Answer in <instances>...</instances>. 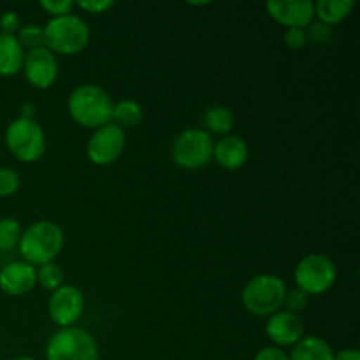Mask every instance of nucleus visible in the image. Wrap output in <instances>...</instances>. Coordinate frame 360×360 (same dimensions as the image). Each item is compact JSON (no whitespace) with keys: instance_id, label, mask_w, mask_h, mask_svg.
<instances>
[{"instance_id":"obj_21","label":"nucleus","mask_w":360,"mask_h":360,"mask_svg":"<svg viewBox=\"0 0 360 360\" xmlns=\"http://www.w3.org/2000/svg\"><path fill=\"white\" fill-rule=\"evenodd\" d=\"M35 269H37V283L41 285L44 290L55 292L58 290L62 285H65V273H63L60 264L48 262L35 267Z\"/></svg>"},{"instance_id":"obj_11","label":"nucleus","mask_w":360,"mask_h":360,"mask_svg":"<svg viewBox=\"0 0 360 360\" xmlns=\"http://www.w3.org/2000/svg\"><path fill=\"white\" fill-rule=\"evenodd\" d=\"M25 79L37 90H48L58 79V60L48 48H37L25 53Z\"/></svg>"},{"instance_id":"obj_4","label":"nucleus","mask_w":360,"mask_h":360,"mask_svg":"<svg viewBox=\"0 0 360 360\" xmlns=\"http://www.w3.org/2000/svg\"><path fill=\"white\" fill-rule=\"evenodd\" d=\"M287 285L276 274H257L243 287V308L255 316H271L283 309Z\"/></svg>"},{"instance_id":"obj_20","label":"nucleus","mask_w":360,"mask_h":360,"mask_svg":"<svg viewBox=\"0 0 360 360\" xmlns=\"http://www.w3.org/2000/svg\"><path fill=\"white\" fill-rule=\"evenodd\" d=\"M204 123L210 134H218L221 137L229 136L234 127V112L227 105H213L204 115Z\"/></svg>"},{"instance_id":"obj_1","label":"nucleus","mask_w":360,"mask_h":360,"mask_svg":"<svg viewBox=\"0 0 360 360\" xmlns=\"http://www.w3.org/2000/svg\"><path fill=\"white\" fill-rule=\"evenodd\" d=\"M112 98L98 84L84 83L74 88L67 98V109L74 122L84 129H101L111 123Z\"/></svg>"},{"instance_id":"obj_17","label":"nucleus","mask_w":360,"mask_h":360,"mask_svg":"<svg viewBox=\"0 0 360 360\" xmlns=\"http://www.w3.org/2000/svg\"><path fill=\"white\" fill-rule=\"evenodd\" d=\"M334 354L329 343L319 336H304L292 347L288 357L290 360H334Z\"/></svg>"},{"instance_id":"obj_13","label":"nucleus","mask_w":360,"mask_h":360,"mask_svg":"<svg viewBox=\"0 0 360 360\" xmlns=\"http://www.w3.org/2000/svg\"><path fill=\"white\" fill-rule=\"evenodd\" d=\"M266 9L276 23L287 28H306L315 18V2L311 0H271Z\"/></svg>"},{"instance_id":"obj_2","label":"nucleus","mask_w":360,"mask_h":360,"mask_svg":"<svg viewBox=\"0 0 360 360\" xmlns=\"http://www.w3.org/2000/svg\"><path fill=\"white\" fill-rule=\"evenodd\" d=\"M65 245V234L62 227L51 220H39L28 225L21 232L20 248L21 257L30 266L39 267L42 264L55 262Z\"/></svg>"},{"instance_id":"obj_14","label":"nucleus","mask_w":360,"mask_h":360,"mask_svg":"<svg viewBox=\"0 0 360 360\" xmlns=\"http://www.w3.org/2000/svg\"><path fill=\"white\" fill-rule=\"evenodd\" d=\"M37 285V269L25 260H14L0 267V290L11 297H21Z\"/></svg>"},{"instance_id":"obj_24","label":"nucleus","mask_w":360,"mask_h":360,"mask_svg":"<svg viewBox=\"0 0 360 360\" xmlns=\"http://www.w3.org/2000/svg\"><path fill=\"white\" fill-rule=\"evenodd\" d=\"M21 176L11 167H0V199L13 197L20 190Z\"/></svg>"},{"instance_id":"obj_30","label":"nucleus","mask_w":360,"mask_h":360,"mask_svg":"<svg viewBox=\"0 0 360 360\" xmlns=\"http://www.w3.org/2000/svg\"><path fill=\"white\" fill-rule=\"evenodd\" d=\"M253 360H290L288 357V352H285L283 348H278L269 345V347L260 348L255 354V359Z\"/></svg>"},{"instance_id":"obj_26","label":"nucleus","mask_w":360,"mask_h":360,"mask_svg":"<svg viewBox=\"0 0 360 360\" xmlns=\"http://www.w3.org/2000/svg\"><path fill=\"white\" fill-rule=\"evenodd\" d=\"M39 6H41L42 11L51 14V18L72 14V9L76 7L72 0H42V2H39Z\"/></svg>"},{"instance_id":"obj_29","label":"nucleus","mask_w":360,"mask_h":360,"mask_svg":"<svg viewBox=\"0 0 360 360\" xmlns=\"http://www.w3.org/2000/svg\"><path fill=\"white\" fill-rule=\"evenodd\" d=\"M21 27V18L16 11H6L0 16V32L7 35H16Z\"/></svg>"},{"instance_id":"obj_12","label":"nucleus","mask_w":360,"mask_h":360,"mask_svg":"<svg viewBox=\"0 0 360 360\" xmlns=\"http://www.w3.org/2000/svg\"><path fill=\"white\" fill-rule=\"evenodd\" d=\"M266 336L273 343V347L287 348L294 347L299 340L304 338V320L301 315L280 309L267 316Z\"/></svg>"},{"instance_id":"obj_3","label":"nucleus","mask_w":360,"mask_h":360,"mask_svg":"<svg viewBox=\"0 0 360 360\" xmlns=\"http://www.w3.org/2000/svg\"><path fill=\"white\" fill-rule=\"evenodd\" d=\"M44 30V48L53 55L72 56L83 51L90 42V27L77 14L51 18L42 27Z\"/></svg>"},{"instance_id":"obj_8","label":"nucleus","mask_w":360,"mask_h":360,"mask_svg":"<svg viewBox=\"0 0 360 360\" xmlns=\"http://www.w3.org/2000/svg\"><path fill=\"white\" fill-rule=\"evenodd\" d=\"M338 280V266L323 253H309L302 257L294 271V281L306 295H322L334 287Z\"/></svg>"},{"instance_id":"obj_33","label":"nucleus","mask_w":360,"mask_h":360,"mask_svg":"<svg viewBox=\"0 0 360 360\" xmlns=\"http://www.w3.org/2000/svg\"><path fill=\"white\" fill-rule=\"evenodd\" d=\"M35 112H37V105L32 104V102H25V104L20 105V118L35 120Z\"/></svg>"},{"instance_id":"obj_15","label":"nucleus","mask_w":360,"mask_h":360,"mask_svg":"<svg viewBox=\"0 0 360 360\" xmlns=\"http://www.w3.org/2000/svg\"><path fill=\"white\" fill-rule=\"evenodd\" d=\"M250 148L241 136L229 134L220 141H214L213 160L225 171H238L248 162Z\"/></svg>"},{"instance_id":"obj_19","label":"nucleus","mask_w":360,"mask_h":360,"mask_svg":"<svg viewBox=\"0 0 360 360\" xmlns=\"http://www.w3.org/2000/svg\"><path fill=\"white\" fill-rule=\"evenodd\" d=\"M144 118V111L141 104H137L132 98H123V101L115 102L112 104L111 112V123L120 127L122 130L134 129V127L141 125Z\"/></svg>"},{"instance_id":"obj_5","label":"nucleus","mask_w":360,"mask_h":360,"mask_svg":"<svg viewBox=\"0 0 360 360\" xmlns=\"http://www.w3.org/2000/svg\"><path fill=\"white\" fill-rule=\"evenodd\" d=\"M4 139L11 155L23 164H34L46 153V134L37 120L18 116L7 125Z\"/></svg>"},{"instance_id":"obj_34","label":"nucleus","mask_w":360,"mask_h":360,"mask_svg":"<svg viewBox=\"0 0 360 360\" xmlns=\"http://www.w3.org/2000/svg\"><path fill=\"white\" fill-rule=\"evenodd\" d=\"M11 360H35L34 357H14V359H11Z\"/></svg>"},{"instance_id":"obj_31","label":"nucleus","mask_w":360,"mask_h":360,"mask_svg":"<svg viewBox=\"0 0 360 360\" xmlns=\"http://www.w3.org/2000/svg\"><path fill=\"white\" fill-rule=\"evenodd\" d=\"M309 32H308V39H311L313 42H326L327 39L330 37V27L323 23H311L309 25Z\"/></svg>"},{"instance_id":"obj_18","label":"nucleus","mask_w":360,"mask_h":360,"mask_svg":"<svg viewBox=\"0 0 360 360\" xmlns=\"http://www.w3.org/2000/svg\"><path fill=\"white\" fill-rule=\"evenodd\" d=\"M354 7V0H319L315 2V18H319L320 23L333 28L334 25L347 20Z\"/></svg>"},{"instance_id":"obj_28","label":"nucleus","mask_w":360,"mask_h":360,"mask_svg":"<svg viewBox=\"0 0 360 360\" xmlns=\"http://www.w3.org/2000/svg\"><path fill=\"white\" fill-rule=\"evenodd\" d=\"M115 4V0H79V2H74V6L79 7L81 11L88 14H102L105 11L112 9Z\"/></svg>"},{"instance_id":"obj_32","label":"nucleus","mask_w":360,"mask_h":360,"mask_svg":"<svg viewBox=\"0 0 360 360\" xmlns=\"http://www.w3.org/2000/svg\"><path fill=\"white\" fill-rule=\"evenodd\" d=\"M334 360H360V352L357 348H345L334 354Z\"/></svg>"},{"instance_id":"obj_9","label":"nucleus","mask_w":360,"mask_h":360,"mask_svg":"<svg viewBox=\"0 0 360 360\" xmlns=\"http://www.w3.org/2000/svg\"><path fill=\"white\" fill-rule=\"evenodd\" d=\"M127 144V134L115 123L95 129L86 144L88 160L95 165H109L122 157Z\"/></svg>"},{"instance_id":"obj_10","label":"nucleus","mask_w":360,"mask_h":360,"mask_svg":"<svg viewBox=\"0 0 360 360\" xmlns=\"http://www.w3.org/2000/svg\"><path fill=\"white\" fill-rule=\"evenodd\" d=\"M84 295L76 285H62L58 290L51 292L48 301V315L60 329L74 327L83 316Z\"/></svg>"},{"instance_id":"obj_16","label":"nucleus","mask_w":360,"mask_h":360,"mask_svg":"<svg viewBox=\"0 0 360 360\" xmlns=\"http://www.w3.org/2000/svg\"><path fill=\"white\" fill-rule=\"evenodd\" d=\"M25 62V49L18 42L16 35L0 32V76L13 77L21 72Z\"/></svg>"},{"instance_id":"obj_25","label":"nucleus","mask_w":360,"mask_h":360,"mask_svg":"<svg viewBox=\"0 0 360 360\" xmlns=\"http://www.w3.org/2000/svg\"><path fill=\"white\" fill-rule=\"evenodd\" d=\"M308 302H309L308 295H306L302 290H299V288H294V290L287 292L283 308L287 309V311L295 313V315H301V313L306 309V306H308Z\"/></svg>"},{"instance_id":"obj_7","label":"nucleus","mask_w":360,"mask_h":360,"mask_svg":"<svg viewBox=\"0 0 360 360\" xmlns=\"http://www.w3.org/2000/svg\"><path fill=\"white\" fill-rule=\"evenodd\" d=\"M214 139L204 129H185L171 148L172 162L185 171H199L213 160Z\"/></svg>"},{"instance_id":"obj_22","label":"nucleus","mask_w":360,"mask_h":360,"mask_svg":"<svg viewBox=\"0 0 360 360\" xmlns=\"http://www.w3.org/2000/svg\"><path fill=\"white\" fill-rule=\"evenodd\" d=\"M21 224L16 218H0V252H11L20 245Z\"/></svg>"},{"instance_id":"obj_27","label":"nucleus","mask_w":360,"mask_h":360,"mask_svg":"<svg viewBox=\"0 0 360 360\" xmlns=\"http://www.w3.org/2000/svg\"><path fill=\"white\" fill-rule=\"evenodd\" d=\"M285 46L290 49H302L309 42L306 28H287L283 34Z\"/></svg>"},{"instance_id":"obj_35","label":"nucleus","mask_w":360,"mask_h":360,"mask_svg":"<svg viewBox=\"0 0 360 360\" xmlns=\"http://www.w3.org/2000/svg\"><path fill=\"white\" fill-rule=\"evenodd\" d=\"M0 267H2V266H0Z\"/></svg>"},{"instance_id":"obj_6","label":"nucleus","mask_w":360,"mask_h":360,"mask_svg":"<svg viewBox=\"0 0 360 360\" xmlns=\"http://www.w3.org/2000/svg\"><path fill=\"white\" fill-rule=\"evenodd\" d=\"M46 360H101V350L88 330L74 326L58 329L49 338Z\"/></svg>"},{"instance_id":"obj_23","label":"nucleus","mask_w":360,"mask_h":360,"mask_svg":"<svg viewBox=\"0 0 360 360\" xmlns=\"http://www.w3.org/2000/svg\"><path fill=\"white\" fill-rule=\"evenodd\" d=\"M16 39L21 44V48L32 51V49H37L44 46V30H42V27H39L35 23L21 25L16 34Z\"/></svg>"}]
</instances>
